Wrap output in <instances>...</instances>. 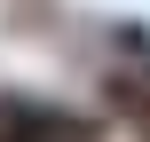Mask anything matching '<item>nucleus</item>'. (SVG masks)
Returning <instances> with one entry per match:
<instances>
[{
  "instance_id": "obj_1",
  "label": "nucleus",
  "mask_w": 150,
  "mask_h": 142,
  "mask_svg": "<svg viewBox=\"0 0 150 142\" xmlns=\"http://www.w3.org/2000/svg\"><path fill=\"white\" fill-rule=\"evenodd\" d=\"M95 87H103V111L150 142V32L142 24H119L111 32V55H103Z\"/></svg>"
}]
</instances>
